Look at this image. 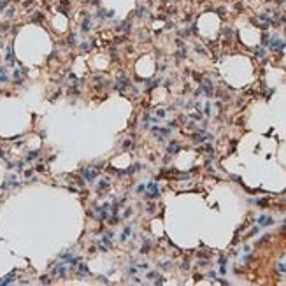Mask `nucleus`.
<instances>
[{"mask_svg":"<svg viewBox=\"0 0 286 286\" xmlns=\"http://www.w3.org/2000/svg\"><path fill=\"white\" fill-rule=\"evenodd\" d=\"M146 188H147L146 199H158V197H160V190H158V184H156L155 181L147 183V184H146Z\"/></svg>","mask_w":286,"mask_h":286,"instance_id":"obj_1","label":"nucleus"},{"mask_svg":"<svg viewBox=\"0 0 286 286\" xmlns=\"http://www.w3.org/2000/svg\"><path fill=\"white\" fill-rule=\"evenodd\" d=\"M82 175H84V179H86V181H95V179H97V175H98V172H97V170H93V169H84L82 170Z\"/></svg>","mask_w":286,"mask_h":286,"instance_id":"obj_2","label":"nucleus"},{"mask_svg":"<svg viewBox=\"0 0 286 286\" xmlns=\"http://www.w3.org/2000/svg\"><path fill=\"white\" fill-rule=\"evenodd\" d=\"M258 223H260V227H270L272 225V218L270 216H265V214H262V216L258 218Z\"/></svg>","mask_w":286,"mask_h":286,"instance_id":"obj_3","label":"nucleus"},{"mask_svg":"<svg viewBox=\"0 0 286 286\" xmlns=\"http://www.w3.org/2000/svg\"><path fill=\"white\" fill-rule=\"evenodd\" d=\"M65 272H67V269H65V265H63V263L56 265V267H54V270H53V274H58L60 277H65Z\"/></svg>","mask_w":286,"mask_h":286,"instance_id":"obj_4","label":"nucleus"},{"mask_svg":"<svg viewBox=\"0 0 286 286\" xmlns=\"http://www.w3.org/2000/svg\"><path fill=\"white\" fill-rule=\"evenodd\" d=\"M270 46H272V49H277V51H279V49H284V42L283 41H279V39H274V42H270Z\"/></svg>","mask_w":286,"mask_h":286,"instance_id":"obj_5","label":"nucleus"},{"mask_svg":"<svg viewBox=\"0 0 286 286\" xmlns=\"http://www.w3.org/2000/svg\"><path fill=\"white\" fill-rule=\"evenodd\" d=\"M130 232H132V228H130V227H125V228H123V234L119 235V240H121V242H125V240L128 239Z\"/></svg>","mask_w":286,"mask_h":286,"instance_id":"obj_6","label":"nucleus"},{"mask_svg":"<svg viewBox=\"0 0 286 286\" xmlns=\"http://www.w3.org/2000/svg\"><path fill=\"white\" fill-rule=\"evenodd\" d=\"M177 151H179V146H177V142H170V146H169V153L175 155Z\"/></svg>","mask_w":286,"mask_h":286,"instance_id":"obj_7","label":"nucleus"},{"mask_svg":"<svg viewBox=\"0 0 286 286\" xmlns=\"http://www.w3.org/2000/svg\"><path fill=\"white\" fill-rule=\"evenodd\" d=\"M84 274H88V267H86V265H79V270H77V276L81 277V276H84Z\"/></svg>","mask_w":286,"mask_h":286,"instance_id":"obj_8","label":"nucleus"},{"mask_svg":"<svg viewBox=\"0 0 286 286\" xmlns=\"http://www.w3.org/2000/svg\"><path fill=\"white\" fill-rule=\"evenodd\" d=\"M107 186H109V181H107V179H102V181L98 183V190H100V191H102V190H105Z\"/></svg>","mask_w":286,"mask_h":286,"instance_id":"obj_9","label":"nucleus"},{"mask_svg":"<svg viewBox=\"0 0 286 286\" xmlns=\"http://www.w3.org/2000/svg\"><path fill=\"white\" fill-rule=\"evenodd\" d=\"M37 156H39V151H32L28 156H26V160H34V158H37Z\"/></svg>","mask_w":286,"mask_h":286,"instance_id":"obj_10","label":"nucleus"},{"mask_svg":"<svg viewBox=\"0 0 286 286\" xmlns=\"http://www.w3.org/2000/svg\"><path fill=\"white\" fill-rule=\"evenodd\" d=\"M155 277H158V272H155V270L147 272V279H155Z\"/></svg>","mask_w":286,"mask_h":286,"instance_id":"obj_11","label":"nucleus"},{"mask_svg":"<svg viewBox=\"0 0 286 286\" xmlns=\"http://www.w3.org/2000/svg\"><path fill=\"white\" fill-rule=\"evenodd\" d=\"M162 283H165V279L163 277H158L156 281H155V284H162Z\"/></svg>","mask_w":286,"mask_h":286,"instance_id":"obj_12","label":"nucleus"},{"mask_svg":"<svg viewBox=\"0 0 286 286\" xmlns=\"http://www.w3.org/2000/svg\"><path fill=\"white\" fill-rule=\"evenodd\" d=\"M277 269H279L281 272H286V267H284V265H283V263H281V265H279V267H277Z\"/></svg>","mask_w":286,"mask_h":286,"instance_id":"obj_13","label":"nucleus"}]
</instances>
